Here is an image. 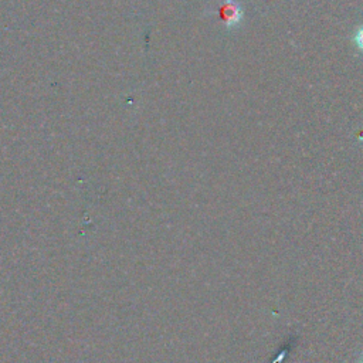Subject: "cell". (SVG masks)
Masks as SVG:
<instances>
[{"label":"cell","mask_w":363,"mask_h":363,"mask_svg":"<svg viewBox=\"0 0 363 363\" xmlns=\"http://www.w3.org/2000/svg\"><path fill=\"white\" fill-rule=\"evenodd\" d=\"M211 13L227 31L238 27L244 18V10L240 0H218Z\"/></svg>","instance_id":"1"},{"label":"cell","mask_w":363,"mask_h":363,"mask_svg":"<svg viewBox=\"0 0 363 363\" xmlns=\"http://www.w3.org/2000/svg\"><path fill=\"white\" fill-rule=\"evenodd\" d=\"M354 44L363 52V26H360L354 33Z\"/></svg>","instance_id":"2"}]
</instances>
